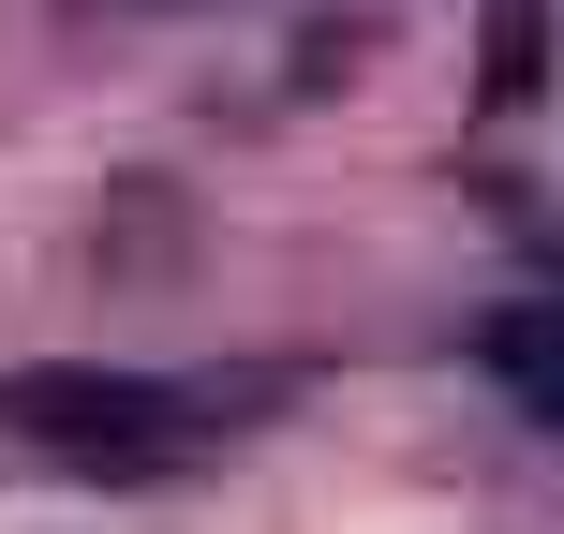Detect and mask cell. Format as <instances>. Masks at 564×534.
Returning a JSON list of instances; mask_svg holds the SVG:
<instances>
[{
  "mask_svg": "<svg viewBox=\"0 0 564 534\" xmlns=\"http://www.w3.org/2000/svg\"><path fill=\"white\" fill-rule=\"evenodd\" d=\"M0 431H15V446H45L59 476H119V490L208 460V401H194V386L75 371V357H59V371H0Z\"/></svg>",
  "mask_w": 564,
  "mask_h": 534,
  "instance_id": "1",
  "label": "cell"
},
{
  "mask_svg": "<svg viewBox=\"0 0 564 534\" xmlns=\"http://www.w3.org/2000/svg\"><path fill=\"white\" fill-rule=\"evenodd\" d=\"M476 357H490V386H506L520 416H550V431H564V312H550V297H535V312H490Z\"/></svg>",
  "mask_w": 564,
  "mask_h": 534,
  "instance_id": "2",
  "label": "cell"
},
{
  "mask_svg": "<svg viewBox=\"0 0 564 534\" xmlns=\"http://www.w3.org/2000/svg\"><path fill=\"white\" fill-rule=\"evenodd\" d=\"M490 105H535V0H506V30H490Z\"/></svg>",
  "mask_w": 564,
  "mask_h": 534,
  "instance_id": "3",
  "label": "cell"
}]
</instances>
